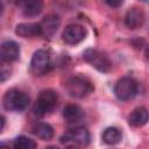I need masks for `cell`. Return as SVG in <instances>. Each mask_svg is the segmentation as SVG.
<instances>
[{
	"label": "cell",
	"instance_id": "6da1fadb",
	"mask_svg": "<svg viewBox=\"0 0 149 149\" xmlns=\"http://www.w3.org/2000/svg\"><path fill=\"white\" fill-rule=\"evenodd\" d=\"M65 90L69 93V95L81 99L91 94L94 90V86L87 77L77 74L68 79V81L65 83Z\"/></svg>",
	"mask_w": 149,
	"mask_h": 149
},
{
	"label": "cell",
	"instance_id": "7a4b0ae2",
	"mask_svg": "<svg viewBox=\"0 0 149 149\" xmlns=\"http://www.w3.org/2000/svg\"><path fill=\"white\" fill-rule=\"evenodd\" d=\"M30 102L29 95L17 88H12L7 91L2 98V105L3 108L7 111H14V112H22L24 111Z\"/></svg>",
	"mask_w": 149,
	"mask_h": 149
},
{
	"label": "cell",
	"instance_id": "3957f363",
	"mask_svg": "<svg viewBox=\"0 0 149 149\" xmlns=\"http://www.w3.org/2000/svg\"><path fill=\"white\" fill-rule=\"evenodd\" d=\"M83 58L85 62H87L90 65H92L100 72L106 73L112 69V61L108 57V55L98 49H86L83 54Z\"/></svg>",
	"mask_w": 149,
	"mask_h": 149
},
{
	"label": "cell",
	"instance_id": "277c9868",
	"mask_svg": "<svg viewBox=\"0 0 149 149\" xmlns=\"http://www.w3.org/2000/svg\"><path fill=\"white\" fill-rule=\"evenodd\" d=\"M57 104V94L52 90H43L40 92L38 97L33 107V112L36 116H44L52 112Z\"/></svg>",
	"mask_w": 149,
	"mask_h": 149
},
{
	"label": "cell",
	"instance_id": "5b68a950",
	"mask_svg": "<svg viewBox=\"0 0 149 149\" xmlns=\"http://www.w3.org/2000/svg\"><path fill=\"white\" fill-rule=\"evenodd\" d=\"M52 68V61L50 52L44 49H40L34 52L30 61V71L35 76H44L50 72Z\"/></svg>",
	"mask_w": 149,
	"mask_h": 149
},
{
	"label": "cell",
	"instance_id": "8992f818",
	"mask_svg": "<svg viewBox=\"0 0 149 149\" xmlns=\"http://www.w3.org/2000/svg\"><path fill=\"white\" fill-rule=\"evenodd\" d=\"M139 90V84L134 78L123 77L119 79L114 86V94L119 100L127 101L133 99Z\"/></svg>",
	"mask_w": 149,
	"mask_h": 149
},
{
	"label": "cell",
	"instance_id": "52a82bcc",
	"mask_svg": "<svg viewBox=\"0 0 149 149\" xmlns=\"http://www.w3.org/2000/svg\"><path fill=\"white\" fill-rule=\"evenodd\" d=\"M90 132L85 127H74L72 129H69L62 137L61 142L62 143H73V144H79V146H87L90 143Z\"/></svg>",
	"mask_w": 149,
	"mask_h": 149
},
{
	"label": "cell",
	"instance_id": "ba28073f",
	"mask_svg": "<svg viewBox=\"0 0 149 149\" xmlns=\"http://www.w3.org/2000/svg\"><path fill=\"white\" fill-rule=\"evenodd\" d=\"M85 37H86L85 28L80 24H77V23L69 24L62 34L63 41L66 44H70V45H74V44L80 43L81 41L85 40Z\"/></svg>",
	"mask_w": 149,
	"mask_h": 149
},
{
	"label": "cell",
	"instance_id": "9c48e42d",
	"mask_svg": "<svg viewBox=\"0 0 149 149\" xmlns=\"http://www.w3.org/2000/svg\"><path fill=\"white\" fill-rule=\"evenodd\" d=\"M146 21V15L144 12L141 8L137 7H132L127 10L125 15V24L129 29H137L143 26Z\"/></svg>",
	"mask_w": 149,
	"mask_h": 149
},
{
	"label": "cell",
	"instance_id": "30bf717a",
	"mask_svg": "<svg viewBox=\"0 0 149 149\" xmlns=\"http://www.w3.org/2000/svg\"><path fill=\"white\" fill-rule=\"evenodd\" d=\"M20 48L14 41H6L0 45V59L12 63L19 59Z\"/></svg>",
	"mask_w": 149,
	"mask_h": 149
},
{
	"label": "cell",
	"instance_id": "8fae6325",
	"mask_svg": "<svg viewBox=\"0 0 149 149\" xmlns=\"http://www.w3.org/2000/svg\"><path fill=\"white\" fill-rule=\"evenodd\" d=\"M15 34L20 37H37L42 35V29L40 23L36 22H23L19 23L15 28Z\"/></svg>",
	"mask_w": 149,
	"mask_h": 149
},
{
	"label": "cell",
	"instance_id": "7c38bea8",
	"mask_svg": "<svg viewBox=\"0 0 149 149\" xmlns=\"http://www.w3.org/2000/svg\"><path fill=\"white\" fill-rule=\"evenodd\" d=\"M59 24H61V19L58 15L56 14L47 15L40 23L41 29H42V35L47 37H52L56 34L57 29L59 28Z\"/></svg>",
	"mask_w": 149,
	"mask_h": 149
},
{
	"label": "cell",
	"instance_id": "4fadbf2b",
	"mask_svg": "<svg viewBox=\"0 0 149 149\" xmlns=\"http://www.w3.org/2000/svg\"><path fill=\"white\" fill-rule=\"evenodd\" d=\"M19 5L24 16L34 17L43 10V0H19Z\"/></svg>",
	"mask_w": 149,
	"mask_h": 149
},
{
	"label": "cell",
	"instance_id": "5bb4252c",
	"mask_svg": "<svg viewBox=\"0 0 149 149\" xmlns=\"http://www.w3.org/2000/svg\"><path fill=\"white\" fill-rule=\"evenodd\" d=\"M63 118L69 123L78 122V121H80L84 118V111L78 105L70 104V105H66L64 107V109H63Z\"/></svg>",
	"mask_w": 149,
	"mask_h": 149
},
{
	"label": "cell",
	"instance_id": "9a60e30c",
	"mask_svg": "<svg viewBox=\"0 0 149 149\" xmlns=\"http://www.w3.org/2000/svg\"><path fill=\"white\" fill-rule=\"evenodd\" d=\"M148 122V111L146 107L135 108L128 116V123L133 127H142Z\"/></svg>",
	"mask_w": 149,
	"mask_h": 149
},
{
	"label": "cell",
	"instance_id": "2e32d148",
	"mask_svg": "<svg viewBox=\"0 0 149 149\" xmlns=\"http://www.w3.org/2000/svg\"><path fill=\"white\" fill-rule=\"evenodd\" d=\"M31 133L36 137L44 140V141H48V140H51L54 136V128L49 123L37 122L31 127Z\"/></svg>",
	"mask_w": 149,
	"mask_h": 149
},
{
	"label": "cell",
	"instance_id": "e0dca14e",
	"mask_svg": "<svg viewBox=\"0 0 149 149\" xmlns=\"http://www.w3.org/2000/svg\"><path fill=\"white\" fill-rule=\"evenodd\" d=\"M102 141L106 144H116L121 141L122 139V134L120 132L119 128L116 127H108L104 130L102 135H101Z\"/></svg>",
	"mask_w": 149,
	"mask_h": 149
},
{
	"label": "cell",
	"instance_id": "ac0fdd59",
	"mask_svg": "<svg viewBox=\"0 0 149 149\" xmlns=\"http://www.w3.org/2000/svg\"><path fill=\"white\" fill-rule=\"evenodd\" d=\"M12 147L16 148V149H34V148L37 147V143L28 136L20 135V136H17L13 140Z\"/></svg>",
	"mask_w": 149,
	"mask_h": 149
},
{
	"label": "cell",
	"instance_id": "d6986e66",
	"mask_svg": "<svg viewBox=\"0 0 149 149\" xmlns=\"http://www.w3.org/2000/svg\"><path fill=\"white\" fill-rule=\"evenodd\" d=\"M12 72H13V69L9 65V63L0 59V83H3L7 79H9V77L12 76Z\"/></svg>",
	"mask_w": 149,
	"mask_h": 149
},
{
	"label": "cell",
	"instance_id": "ffe728a7",
	"mask_svg": "<svg viewBox=\"0 0 149 149\" xmlns=\"http://www.w3.org/2000/svg\"><path fill=\"white\" fill-rule=\"evenodd\" d=\"M105 2L112 8H118V7H120L122 5L123 0H105Z\"/></svg>",
	"mask_w": 149,
	"mask_h": 149
},
{
	"label": "cell",
	"instance_id": "44dd1931",
	"mask_svg": "<svg viewBox=\"0 0 149 149\" xmlns=\"http://www.w3.org/2000/svg\"><path fill=\"white\" fill-rule=\"evenodd\" d=\"M5 123H6V119L2 115H0V133L2 132V129L5 127Z\"/></svg>",
	"mask_w": 149,
	"mask_h": 149
},
{
	"label": "cell",
	"instance_id": "7402d4cb",
	"mask_svg": "<svg viewBox=\"0 0 149 149\" xmlns=\"http://www.w3.org/2000/svg\"><path fill=\"white\" fill-rule=\"evenodd\" d=\"M2 147H12V144H9V143H5V142H0V148H2Z\"/></svg>",
	"mask_w": 149,
	"mask_h": 149
},
{
	"label": "cell",
	"instance_id": "603a6c76",
	"mask_svg": "<svg viewBox=\"0 0 149 149\" xmlns=\"http://www.w3.org/2000/svg\"><path fill=\"white\" fill-rule=\"evenodd\" d=\"M2 12H3V7H2V3H0V16H1Z\"/></svg>",
	"mask_w": 149,
	"mask_h": 149
},
{
	"label": "cell",
	"instance_id": "cb8c5ba5",
	"mask_svg": "<svg viewBox=\"0 0 149 149\" xmlns=\"http://www.w3.org/2000/svg\"><path fill=\"white\" fill-rule=\"evenodd\" d=\"M76 1H78V2H83L84 0H76Z\"/></svg>",
	"mask_w": 149,
	"mask_h": 149
},
{
	"label": "cell",
	"instance_id": "d4e9b609",
	"mask_svg": "<svg viewBox=\"0 0 149 149\" xmlns=\"http://www.w3.org/2000/svg\"><path fill=\"white\" fill-rule=\"evenodd\" d=\"M141 1H147V0H141Z\"/></svg>",
	"mask_w": 149,
	"mask_h": 149
}]
</instances>
